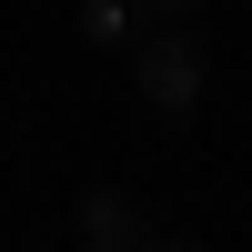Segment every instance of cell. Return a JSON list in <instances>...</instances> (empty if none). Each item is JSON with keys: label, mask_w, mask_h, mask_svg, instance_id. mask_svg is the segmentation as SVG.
I'll return each instance as SVG.
<instances>
[{"label": "cell", "mask_w": 252, "mask_h": 252, "mask_svg": "<svg viewBox=\"0 0 252 252\" xmlns=\"http://www.w3.org/2000/svg\"><path fill=\"white\" fill-rule=\"evenodd\" d=\"M121 51H131V91L152 101L161 121H192V111H202V91H212L202 31H152V20H141V31L121 40Z\"/></svg>", "instance_id": "6da1fadb"}, {"label": "cell", "mask_w": 252, "mask_h": 252, "mask_svg": "<svg viewBox=\"0 0 252 252\" xmlns=\"http://www.w3.org/2000/svg\"><path fill=\"white\" fill-rule=\"evenodd\" d=\"M71 232L101 242V252H161V242H172V222H161L152 202H131V192H111V182H101V192L71 202Z\"/></svg>", "instance_id": "7a4b0ae2"}, {"label": "cell", "mask_w": 252, "mask_h": 252, "mask_svg": "<svg viewBox=\"0 0 252 252\" xmlns=\"http://www.w3.org/2000/svg\"><path fill=\"white\" fill-rule=\"evenodd\" d=\"M141 20H152V0H81V40L91 51H121Z\"/></svg>", "instance_id": "3957f363"}, {"label": "cell", "mask_w": 252, "mask_h": 252, "mask_svg": "<svg viewBox=\"0 0 252 252\" xmlns=\"http://www.w3.org/2000/svg\"><path fill=\"white\" fill-rule=\"evenodd\" d=\"M152 10H202V0H152Z\"/></svg>", "instance_id": "277c9868"}]
</instances>
